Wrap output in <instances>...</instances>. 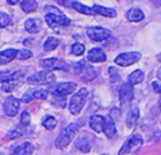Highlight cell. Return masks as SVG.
Instances as JSON below:
<instances>
[{
  "label": "cell",
  "instance_id": "25",
  "mask_svg": "<svg viewBox=\"0 0 161 155\" xmlns=\"http://www.w3.org/2000/svg\"><path fill=\"white\" fill-rule=\"evenodd\" d=\"M75 148L78 150H80L82 152H88L91 150V141L87 139V138H79L77 141H75Z\"/></svg>",
  "mask_w": 161,
  "mask_h": 155
},
{
  "label": "cell",
  "instance_id": "29",
  "mask_svg": "<svg viewBox=\"0 0 161 155\" xmlns=\"http://www.w3.org/2000/svg\"><path fill=\"white\" fill-rule=\"evenodd\" d=\"M84 50H86V48L80 42H75V44L72 45V54L75 55V56H80L84 52Z\"/></svg>",
  "mask_w": 161,
  "mask_h": 155
},
{
  "label": "cell",
  "instance_id": "23",
  "mask_svg": "<svg viewBox=\"0 0 161 155\" xmlns=\"http://www.w3.org/2000/svg\"><path fill=\"white\" fill-rule=\"evenodd\" d=\"M143 79H145V72L142 71V70H140V69H137V70H135V71H132L130 75H128V84H131L132 86L133 85H136V84H140V82H142L143 81Z\"/></svg>",
  "mask_w": 161,
  "mask_h": 155
},
{
  "label": "cell",
  "instance_id": "30",
  "mask_svg": "<svg viewBox=\"0 0 161 155\" xmlns=\"http://www.w3.org/2000/svg\"><path fill=\"white\" fill-rule=\"evenodd\" d=\"M10 24H11V18L8 14L0 11V28H6Z\"/></svg>",
  "mask_w": 161,
  "mask_h": 155
},
{
  "label": "cell",
  "instance_id": "14",
  "mask_svg": "<svg viewBox=\"0 0 161 155\" xmlns=\"http://www.w3.org/2000/svg\"><path fill=\"white\" fill-rule=\"evenodd\" d=\"M87 59L91 62H102V61H106L107 56H106L104 51L101 48H94V49H92V50L88 51Z\"/></svg>",
  "mask_w": 161,
  "mask_h": 155
},
{
  "label": "cell",
  "instance_id": "10",
  "mask_svg": "<svg viewBox=\"0 0 161 155\" xmlns=\"http://www.w3.org/2000/svg\"><path fill=\"white\" fill-rule=\"evenodd\" d=\"M118 95H119V101L123 106L130 104L133 99V86L128 82H123L118 90Z\"/></svg>",
  "mask_w": 161,
  "mask_h": 155
},
{
  "label": "cell",
  "instance_id": "27",
  "mask_svg": "<svg viewBox=\"0 0 161 155\" xmlns=\"http://www.w3.org/2000/svg\"><path fill=\"white\" fill-rule=\"evenodd\" d=\"M58 45H59V40H58L57 38H54V36H49V38L45 40V42H44V50H45V51H52V50H54Z\"/></svg>",
  "mask_w": 161,
  "mask_h": 155
},
{
  "label": "cell",
  "instance_id": "37",
  "mask_svg": "<svg viewBox=\"0 0 161 155\" xmlns=\"http://www.w3.org/2000/svg\"><path fill=\"white\" fill-rule=\"evenodd\" d=\"M108 71H109V75H111V78H112V80H113V82L117 80V81H119V76H118V74H117V70L114 69V68H109L108 69Z\"/></svg>",
  "mask_w": 161,
  "mask_h": 155
},
{
  "label": "cell",
  "instance_id": "35",
  "mask_svg": "<svg viewBox=\"0 0 161 155\" xmlns=\"http://www.w3.org/2000/svg\"><path fill=\"white\" fill-rule=\"evenodd\" d=\"M84 65H86V61H84V60H80V61H78V62H74V64H73V70H74V72L79 75V72L82 71V69L84 68Z\"/></svg>",
  "mask_w": 161,
  "mask_h": 155
},
{
  "label": "cell",
  "instance_id": "33",
  "mask_svg": "<svg viewBox=\"0 0 161 155\" xmlns=\"http://www.w3.org/2000/svg\"><path fill=\"white\" fill-rule=\"evenodd\" d=\"M31 51H29V50H20V51H18V54H16V58L18 59H20V60H25V59H29V58H31Z\"/></svg>",
  "mask_w": 161,
  "mask_h": 155
},
{
  "label": "cell",
  "instance_id": "43",
  "mask_svg": "<svg viewBox=\"0 0 161 155\" xmlns=\"http://www.w3.org/2000/svg\"><path fill=\"white\" fill-rule=\"evenodd\" d=\"M0 155H3V154H1V152H0Z\"/></svg>",
  "mask_w": 161,
  "mask_h": 155
},
{
  "label": "cell",
  "instance_id": "11",
  "mask_svg": "<svg viewBox=\"0 0 161 155\" xmlns=\"http://www.w3.org/2000/svg\"><path fill=\"white\" fill-rule=\"evenodd\" d=\"M19 106H20V100L16 99L15 96H9L4 101V111L8 116H11V118L15 116L19 111Z\"/></svg>",
  "mask_w": 161,
  "mask_h": 155
},
{
  "label": "cell",
  "instance_id": "34",
  "mask_svg": "<svg viewBox=\"0 0 161 155\" xmlns=\"http://www.w3.org/2000/svg\"><path fill=\"white\" fill-rule=\"evenodd\" d=\"M18 88V84H13V82H6L1 86V90L5 91V92H10V91H14L15 89Z\"/></svg>",
  "mask_w": 161,
  "mask_h": 155
},
{
  "label": "cell",
  "instance_id": "42",
  "mask_svg": "<svg viewBox=\"0 0 161 155\" xmlns=\"http://www.w3.org/2000/svg\"><path fill=\"white\" fill-rule=\"evenodd\" d=\"M103 155H107V154H103Z\"/></svg>",
  "mask_w": 161,
  "mask_h": 155
},
{
  "label": "cell",
  "instance_id": "21",
  "mask_svg": "<svg viewBox=\"0 0 161 155\" xmlns=\"http://www.w3.org/2000/svg\"><path fill=\"white\" fill-rule=\"evenodd\" d=\"M18 50L15 49H6L0 51V64H8L10 61H13L16 58Z\"/></svg>",
  "mask_w": 161,
  "mask_h": 155
},
{
  "label": "cell",
  "instance_id": "28",
  "mask_svg": "<svg viewBox=\"0 0 161 155\" xmlns=\"http://www.w3.org/2000/svg\"><path fill=\"white\" fill-rule=\"evenodd\" d=\"M42 124H43V126L47 130H53L57 126V119L54 116H52V115H48V116L44 118V120H43Z\"/></svg>",
  "mask_w": 161,
  "mask_h": 155
},
{
  "label": "cell",
  "instance_id": "1",
  "mask_svg": "<svg viewBox=\"0 0 161 155\" xmlns=\"http://www.w3.org/2000/svg\"><path fill=\"white\" fill-rule=\"evenodd\" d=\"M78 129H79V125H78V124H69V125H67V126L63 129V131L57 136V139H55V141H54L55 148H58V149H64L65 146H68L69 142L74 139V136H75Z\"/></svg>",
  "mask_w": 161,
  "mask_h": 155
},
{
  "label": "cell",
  "instance_id": "16",
  "mask_svg": "<svg viewBox=\"0 0 161 155\" xmlns=\"http://www.w3.org/2000/svg\"><path fill=\"white\" fill-rule=\"evenodd\" d=\"M103 132L106 134V136L108 139H112L116 132H117V129H116V125H114V121L112 118H104V124H103Z\"/></svg>",
  "mask_w": 161,
  "mask_h": 155
},
{
  "label": "cell",
  "instance_id": "20",
  "mask_svg": "<svg viewBox=\"0 0 161 155\" xmlns=\"http://www.w3.org/2000/svg\"><path fill=\"white\" fill-rule=\"evenodd\" d=\"M126 18H127L128 21L137 22V21L143 20L145 15H143V12L141 11V9H138V8H132V9H130V10L126 12Z\"/></svg>",
  "mask_w": 161,
  "mask_h": 155
},
{
  "label": "cell",
  "instance_id": "31",
  "mask_svg": "<svg viewBox=\"0 0 161 155\" xmlns=\"http://www.w3.org/2000/svg\"><path fill=\"white\" fill-rule=\"evenodd\" d=\"M48 96V91L47 90H33L31 92V98L33 99H40V100H45Z\"/></svg>",
  "mask_w": 161,
  "mask_h": 155
},
{
  "label": "cell",
  "instance_id": "2",
  "mask_svg": "<svg viewBox=\"0 0 161 155\" xmlns=\"http://www.w3.org/2000/svg\"><path fill=\"white\" fill-rule=\"evenodd\" d=\"M45 10H53L52 12L45 14V21L48 22V25L50 28H58V26H67L70 24V20L63 14L60 12L58 9H55L54 6H47Z\"/></svg>",
  "mask_w": 161,
  "mask_h": 155
},
{
  "label": "cell",
  "instance_id": "7",
  "mask_svg": "<svg viewBox=\"0 0 161 155\" xmlns=\"http://www.w3.org/2000/svg\"><path fill=\"white\" fill-rule=\"evenodd\" d=\"M140 59H141V54L138 51H128V52L119 54L114 59V62L119 66H130V65L137 62Z\"/></svg>",
  "mask_w": 161,
  "mask_h": 155
},
{
  "label": "cell",
  "instance_id": "8",
  "mask_svg": "<svg viewBox=\"0 0 161 155\" xmlns=\"http://www.w3.org/2000/svg\"><path fill=\"white\" fill-rule=\"evenodd\" d=\"M142 142H143V141H142L141 136H138V135H132V136H130V138L126 140V142L123 144V146L119 149L118 155H125V154H127V152H131V151L138 149V148L142 145Z\"/></svg>",
  "mask_w": 161,
  "mask_h": 155
},
{
  "label": "cell",
  "instance_id": "5",
  "mask_svg": "<svg viewBox=\"0 0 161 155\" xmlns=\"http://www.w3.org/2000/svg\"><path fill=\"white\" fill-rule=\"evenodd\" d=\"M77 85L74 82H58V84H53L48 88V92L53 94L54 96H60V98H65V95L73 92L75 90Z\"/></svg>",
  "mask_w": 161,
  "mask_h": 155
},
{
  "label": "cell",
  "instance_id": "3",
  "mask_svg": "<svg viewBox=\"0 0 161 155\" xmlns=\"http://www.w3.org/2000/svg\"><path fill=\"white\" fill-rule=\"evenodd\" d=\"M88 95V90L86 88H82L78 92H75L70 100H69V105H68V109H69V112L72 115H78L80 112V110L83 109L84 104H86V98Z\"/></svg>",
  "mask_w": 161,
  "mask_h": 155
},
{
  "label": "cell",
  "instance_id": "12",
  "mask_svg": "<svg viewBox=\"0 0 161 155\" xmlns=\"http://www.w3.org/2000/svg\"><path fill=\"white\" fill-rule=\"evenodd\" d=\"M58 2H59L60 5H63V6L73 8L74 10H77V11L80 12V14H84V15H93V14H94L93 10H92V8L86 6V5L80 4L79 1H70V2H68V1H65V0H60V1H58Z\"/></svg>",
  "mask_w": 161,
  "mask_h": 155
},
{
  "label": "cell",
  "instance_id": "39",
  "mask_svg": "<svg viewBox=\"0 0 161 155\" xmlns=\"http://www.w3.org/2000/svg\"><path fill=\"white\" fill-rule=\"evenodd\" d=\"M157 78L161 80V66L158 68V70H157Z\"/></svg>",
  "mask_w": 161,
  "mask_h": 155
},
{
  "label": "cell",
  "instance_id": "22",
  "mask_svg": "<svg viewBox=\"0 0 161 155\" xmlns=\"http://www.w3.org/2000/svg\"><path fill=\"white\" fill-rule=\"evenodd\" d=\"M33 152V145L28 141L18 145L13 151V155H30Z\"/></svg>",
  "mask_w": 161,
  "mask_h": 155
},
{
  "label": "cell",
  "instance_id": "26",
  "mask_svg": "<svg viewBox=\"0 0 161 155\" xmlns=\"http://www.w3.org/2000/svg\"><path fill=\"white\" fill-rule=\"evenodd\" d=\"M20 6L24 12H33L38 9V2L34 0H24L20 2Z\"/></svg>",
  "mask_w": 161,
  "mask_h": 155
},
{
  "label": "cell",
  "instance_id": "36",
  "mask_svg": "<svg viewBox=\"0 0 161 155\" xmlns=\"http://www.w3.org/2000/svg\"><path fill=\"white\" fill-rule=\"evenodd\" d=\"M21 135H23L21 130H19V129H14V130H11V131L8 134V138H10V139H16V138H20Z\"/></svg>",
  "mask_w": 161,
  "mask_h": 155
},
{
  "label": "cell",
  "instance_id": "40",
  "mask_svg": "<svg viewBox=\"0 0 161 155\" xmlns=\"http://www.w3.org/2000/svg\"><path fill=\"white\" fill-rule=\"evenodd\" d=\"M8 2H9V4H13V5H14V4H16V0H9Z\"/></svg>",
  "mask_w": 161,
  "mask_h": 155
},
{
  "label": "cell",
  "instance_id": "6",
  "mask_svg": "<svg viewBox=\"0 0 161 155\" xmlns=\"http://www.w3.org/2000/svg\"><path fill=\"white\" fill-rule=\"evenodd\" d=\"M86 32L92 41H103L111 36V31L101 26H88Z\"/></svg>",
  "mask_w": 161,
  "mask_h": 155
},
{
  "label": "cell",
  "instance_id": "9",
  "mask_svg": "<svg viewBox=\"0 0 161 155\" xmlns=\"http://www.w3.org/2000/svg\"><path fill=\"white\" fill-rule=\"evenodd\" d=\"M40 66L45 68V69H50V70H68V65L57 58H48V59H43L40 61Z\"/></svg>",
  "mask_w": 161,
  "mask_h": 155
},
{
  "label": "cell",
  "instance_id": "4",
  "mask_svg": "<svg viewBox=\"0 0 161 155\" xmlns=\"http://www.w3.org/2000/svg\"><path fill=\"white\" fill-rule=\"evenodd\" d=\"M55 81V75L52 71H39L28 78L29 84L34 85H52Z\"/></svg>",
  "mask_w": 161,
  "mask_h": 155
},
{
  "label": "cell",
  "instance_id": "17",
  "mask_svg": "<svg viewBox=\"0 0 161 155\" xmlns=\"http://www.w3.org/2000/svg\"><path fill=\"white\" fill-rule=\"evenodd\" d=\"M92 10H93L94 14H99V15H103L106 18H116V15H117L114 9L106 8V6H102V5H98V4H94Z\"/></svg>",
  "mask_w": 161,
  "mask_h": 155
},
{
  "label": "cell",
  "instance_id": "13",
  "mask_svg": "<svg viewBox=\"0 0 161 155\" xmlns=\"http://www.w3.org/2000/svg\"><path fill=\"white\" fill-rule=\"evenodd\" d=\"M24 76V71H0V82H14Z\"/></svg>",
  "mask_w": 161,
  "mask_h": 155
},
{
  "label": "cell",
  "instance_id": "32",
  "mask_svg": "<svg viewBox=\"0 0 161 155\" xmlns=\"http://www.w3.org/2000/svg\"><path fill=\"white\" fill-rule=\"evenodd\" d=\"M20 122L23 126H28L30 124V114L28 111H23L20 116Z\"/></svg>",
  "mask_w": 161,
  "mask_h": 155
},
{
  "label": "cell",
  "instance_id": "19",
  "mask_svg": "<svg viewBox=\"0 0 161 155\" xmlns=\"http://www.w3.org/2000/svg\"><path fill=\"white\" fill-rule=\"evenodd\" d=\"M97 75V70L91 66V65H84V68L82 69V71L79 72V76L84 80V81H92Z\"/></svg>",
  "mask_w": 161,
  "mask_h": 155
},
{
  "label": "cell",
  "instance_id": "15",
  "mask_svg": "<svg viewBox=\"0 0 161 155\" xmlns=\"http://www.w3.org/2000/svg\"><path fill=\"white\" fill-rule=\"evenodd\" d=\"M103 124H104V116L102 115H98V114H94L91 116L89 119V126L93 131L96 132H101L103 131Z\"/></svg>",
  "mask_w": 161,
  "mask_h": 155
},
{
  "label": "cell",
  "instance_id": "38",
  "mask_svg": "<svg viewBox=\"0 0 161 155\" xmlns=\"http://www.w3.org/2000/svg\"><path fill=\"white\" fill-rule=\"evenodd\" d=\"M152 88H153V90H155L157 94H161V84H160L158 81H153V82H152Z\"/></svg>",
  "mask_w": 161,
  "mask_h": 155
},
{
  "label": "cell",
  "instance_id": "41",
  "mask_svg": "<svg viewBox=\"0 0 161 155\" xmlns=\"http://www.w3.org/2000/svg\"><path fill=\"white\" fill-rule=\"evenodd\" d=\"M157 60H158V61H160V62H161V52H160V54H158V55H157Z\"/></svg>",
  "mask_w": 161,
  "mask_h": 155
},
{
  "label": "cell",
  "instance_id": "24",
  "mask_svg": "<svg viewBox=\"0 0 161 155\" xmlns=\"http://www.w3.org/2000/svg\"><path fill=\"white\" fill-rule=\"evenodd\" d=\"M138 118H140V111H138L137 108L130 110V112H128V115H127V119H126V125H127L128 128H131V129L135 128V125H136Z\"/></svg>",
  "mask_w": 161,
  "mask_h": 155
},
{
  "label": "cell",
  "instance_id": "18",
  "mask_svg": "<svg viewBox=\"0 0 161 155\" xmlns=\"http://www.w3.org/2000/svg\"><path fill=\"white\" fill-rule=\"evenodd\" d=\"M24 26H25V30H26V31H29V32H31V34H35V32L40 31L43 24H42V21H40L39 19L33 18V19H28V20L25 21Z\"/></svg>",
  "mask_w": 161,
  "mask_h": 155
}]
</instances>
